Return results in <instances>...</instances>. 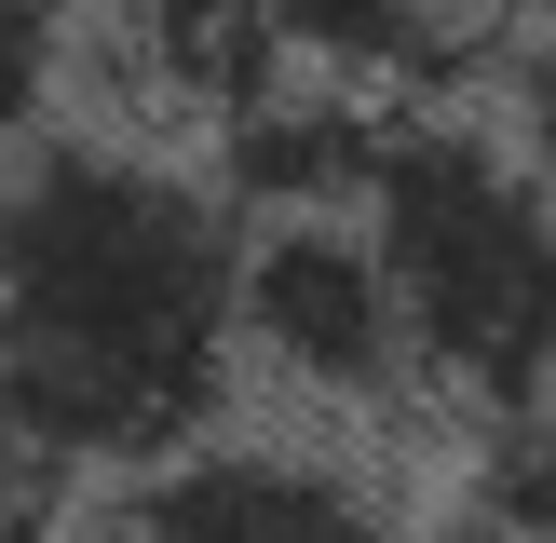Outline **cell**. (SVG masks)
I'll return each mask as SVG.
<instances>
[{
  "label": "cell",
  "mask_w": 556,
  "mask_h": 543,
  "mask_svg": "<svg viewBox=\"0 0 556 543\" xmlns=\"http://www.w3.org/2000/svg\"><path fill=\"white\" fill-rule=\"evenodd\" d=\"M244 380H271L299 407H394V394H421L367 217H258L244 231Z\"/></svg>",
  "instance_id": "obj_3"
},
{
  "label": "cell",
  "mask_w": 556,
  "mask_h": 543,
  "mask_svg": "<svg viewBox=\"0 0 556 543\" xmlns=\"http://www.w3.org/2000/svg\"><path fill=\"white\" fill-rule=\"evenodd\" d=\"M68 68H81V0H0V150L54 123Z\"/></svg>",
  "instance_id": "obj_7"
},
{
  "label": "cell",
  "mask_w": 556,
  "mask_h": 543,
  "mask_svg": "<svg viewBox=\"0 0 556 543\" xmlns=\"http://www.w3.org/2000/svg\"><path fill=\"white\" fill-rule=\"evenodd\" d=\"M462 503H476V543H556V407L489 434V462H476Z\"/></svg>",
  "instance_id": "obj_8"
},
{
  "label": "cell",
  "mask_w": 556,
  "mask_h": 543,
  "mask_svg": "<svg viewBox=\"0 0 556 543\" xmlns=\"http://www.w3.org/2000/svg\"><path fill=\"white\" fill-rule=\"evenodd\" d=\"M244 380V217L190 150L41 123L0 150V449L123 489L204 449Z\"/></svg>",
  "instance_id": "obj_1"
},
{
  "label": "cell",
  "mask_w": 556,
  "mask_h": 543,
  "mask_svg": "<svg viewBox=\"0 0 556 543\" xmlns=\"http://www.w3.org/2000/svg\"><path fill=\"white\" fill-rule=\"evenodd\" d=\"M367 244L407 326V380L434 407H476L489 434L556 407V204L503 123L407 109L367 177Z\"/></svg>",
  "instance_id": "obj_2"
},
{
  "label": "cell",
  "mask_w": 556,
  "mask_h": 543,
  "mask_svg": "<svg viewBox=\"0 0 556 543\" xmlns=\"http://www.w3.org/2000/svg\"><path fill=\"white\" fill-rule=\"evenodd\" d=\"M503 136L530 150V177H543V204H556V41L516 54V109H503Z\"/></svg>",
  "instance_id": "obj_9"
},
{
  "label": "cell",
  "mask_w": 556,
  "mask_h": 543,
  "mask_svg": "<svg viewBox=\"0 0 556 543\" xmlns=\"http://www.w3.org/2000/svg\"><path fill=\"white\" fill-rule=\"evenodd\" d=\"M123 68L150 81V109H177L204 136L299 81L271 41V0H123Z\"/></svg>",
  "instance_id": "obj_6"
},
{
  "label": "cell",
  "mask_w": 556,
  "mask_h": 543,
  "mask_svg": "<svg viewBox=\"0 0 556 543\" xmlns=\"http://www.w3.org/2000/svg\"><path fill=\"white\" fill-rule=\"evenodd\" d=\"M54 503H68V489H54L27 449H0V543H54Z\"/></svg>",
  "instance_id": "obj_10"
},
{
  "label": "cell",
  "mask_w": 556,
  "mask_h": 543,
  "mask_svg": "<svg viewBox=\"0 0 556 543\" xmlns=\"http://www.w3.org/2000/svg\"><path fill=\"white\" fill-rule=\"evenodd\" d=\"M96 543H421V530L299 434H204V449L109 489Z\"/></svg>",
  "instance_id": "obj_4"
},
{
  "label": "cell",
  "mask_w": 556,
  "mask_h": 543,
  "mask_svg": "<svg viewBox=\"0 0 556 543\" xmlns=\"http://www.w3.org/2000/svg\"><path fill=\"white\" fill-rule=\"evenodd\" d=\"M271 41H286L299 81L326 96H367V109H448L476 81L489 27L462 0H271Z\"/></svg>",
  "instance_id": "obj_5"
}]
</instances>
